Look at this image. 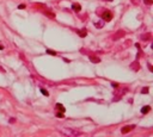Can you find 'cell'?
I'll return each mask as SVG.
<instances>
[{
    "mask_svg": "<svg viewBox=\"0 0 153 137\" xmlns=\"http://www.w3.org/2000/svg\"><path fill=\"white\" fill-rule=\"evenodd\" d=\"M57 130L62 134V135H65V136H83L84 132L81 131H78V130H75V129H72V128H63V126H59L57 128Z\"/></svg>",
    "mask_w": 153,
    "mask_h": 137,
    "instance_id": "obj_1",
    "label": "cell"
},
{
    "mask_svg": "<svg viewBox=\"0 0 153 137\" xmlns=\"http://www.w3.org/2000/svg\"><path fill=\"white\" fill-rule=\"evenodd\" d=\"M125 93H126V88H118V89H116V91H115V97H114V101H115V100H116V101L120 100L121 97L123 96Z\"/></svg>",
    "mask_w": 153,
    "mask_h": 137,
    "instance_id": "obj_2",
    "label": "cell"
},
{
    "mask_svg": "<svg viewBox=\"0 0 153 137\" xmlns=\"http://www.w3.org/2000/svg\"><path fill=\"white\" fill-rule=\"evenodd\" d=\"M102 17H103V19L105 20V22H110L112 19V13L110 11H108V10H103V13L100 14Z\"/></svg>",
    "mask_w": 153,
    "mask_h": 137,
    "instance_id": "obj_3",
    "label": "cell"
},
{
    "mask_svg": "<svg viewBox=\"0 0 153 137\" xmlns=\"http://www.w3.org/2000/svg\"><path fill=\"white\" fill-rule=\"evenodd\" d=\"M125 35H126V32L123 31V30H118L114 36H112V40L114 41H117V40H120V38H122V37H125Z\"/></svg>",
    "mask_w": 153,
    "mask_h": 137,
    "instance_id": "obj_4",
    "label": "cell"
},
{
    "mask_svg": "<svg viewBox=\"0 0 153 137\" xmlns=\"http://www.w3.org/2000/svg\"><path fill=\"white\" fill-rule=\"evenodd\" d=\"M134 128H135V125H127V126H123V128L121 129V132H122V134H127V132L132 131Z\"/></svg>",
    "mask_w": 153,
    "mask_h": 137,
    "instance_id": "obj_5",
    "label": "cell"
},
{
    "mask_svg": "<svg viewBox=\"0 0 153 137\" xmlns=\"http://www.w3.org/2000/svg\"><path fill=\"white\" fill-rule=\"evenodd\" d=\"M130 68H132V69H134L135 72H138V70L140 69V64H139V62H138V61H134V62H133V63L130 64Z\"/></svg>",
    "mask_w": 153,
    "mask_h": 137,
    "instance_id": "obj_6",
    "label": "cell"
},
{
    "mask_svg": "<svg viewBox=\"0 0 153 137\" xmlns=\"http://www.w3.org/2000/svg\"><path fill=\"white\" fill-rule=\"evenodd\" d=\"M72 8H73L75 12H79V11L81 10V6H80L79 4H77V2H75V4H73V5H72Z\"/></svg>",
    "mask_w": 153,
    "mask_h": 137,
    "instance_id": "obj_7",
    "label": "cell"
},
{
    "mask_svg": "<svg viewBox=\"0 0 153 137\" xmlns=\"http://www.w3.org/2000/svg\"><path fill=\"white\" fill-rule=\"evenodd\" d=\"M150 111H151V106H148V105H147V106H144V107L141 109V113L146 114V113H148Z\"/></svg>",
    "mask_w": 153,
    "mask_h": 137,
    "instance_id": "obj_8",
    "label": "cell"
},
{
    "mask_svg": "<svg viewBox=\"0 0 153 137\" xmlns=\"http://www.w3.org/2000/svg\"><path fill=\"white\" fill-rule=\"evenodd\" d=\"M55 109L57 110V111H60V112H65V107H63V105H62V104H56Z\"/></svg>",
    "mask_w": 153,
    "mask_h": 137,
    "instance_id": "obj_9",
    "label": "cell"
},
{
    "mask_svg": "<svg viewBox=\"0 0 153 137\" xmlns=\"http://www.w3.org/2000/svg\"><path fill=\"white\" fill-rule=\"evenodd\" d=\"M104 24H105V23H104L103 20H99V22H97V23H95V26L98 27V29H100V27L104 26Z\"/></svg>",
    "mask_w": 153,
    "mask_h": 137,
    "instance_id": "obj_10",
    "label": "cell"
},
{
    "mask_svg": "<svg viewBox=\"0 0 153 137\" xmlns=\"http://www.w3.org/2000/svg\"><path fill=\"white\" fill-rule=\"evenodd\" d=\"M90 60H91L93 63H99V62H100V60H99L98 57H96V56H90Z\"/></svg>",
    "mask_w": 153,
    "mask_h": 137,
    "instance_id": "obj_11",
    "label": "cell"
},
{
    "mask_svg": "<svg viewBox=\"0 0 153 137\" xmlns=\"http://www.w3.org/2000/svg\"><path fill=\"white\" fill-rule=\"evenodd\" d=\"M86 35H87L86 29H83V30H80V31H79V36H80V37H85Z\"/></svg>",
    "mask_w": 153,
    "mask_h": 137,
    "instance_id": "obj_12",
    "label": "cell"
},
{
    "mask_svg": "<svg viewBox=\"0 0 153 137\" xmlns=\"http://www.w3.org/2000/svg\"><path fill=\"white\" fill-rule=\"evenodd\" d=\"M141 38H142V40H144V41H145V40H151V33H150V32H148V33H146V35H145V36H144V35H142V36H141Z\"/></svg>",
    "mask_w": 153,
    "mask_h": 137,
    "instance_id": "obj_13",
    "label": "cell"
},
{
    "mask_svg": "<svg viewBox=\"0 0 153 137\" xmlns=\"http://www.w3.org/2000/svg\"><path fill=\"white\" fill-rule=\"evenodd\" d=\"M41 92H42V94L43 96H45V97H49V92L45 89V88H41Z\"/></svg>",
    "mask_w": 153,
    "mask_h": 137,
    "instance_id": "obj_14",
    "label": "cell"
},
{
    "mask_svg": "<svg viewBox=\"0 0 153 137\" xmlns=\"http://www.w3.org/2000/svg\"><path fill=\"white\" fill-rule=\"evenodd\" d=\"M141 93H142V94H144V93L147 94V93H148V87H144V88L141 89Z\"/></svg>",
    "mask_w": 153,
    "mask_h": 137,
    "instance_id": "obj_15",
    "label": "cell"
},
{
    "mask_svg": "<svg viewBox=\"0 0 153 137\" xmlns=\"http://www.w3.org/2000/svg\"><path fill=\"white\" fill-rule=\"evenodd\" d=\"M47 54H49V55H56V53L54 51V50H52V49H47Z\"/></svg>",
    "mask_w": 153,
    "mask_h": 137,
    "instance_id": "obj_16",
    "label": "cell"
},
{
    "mask_svg": "<svg viewBox=\"0 0 153 137\" xmlns=\"http://www.w3.org/2000/svg\"><path fill=\"white\" fill-rule=\"evenodd\" d=\"M56 117H59V118H63V112H56Z\"/></svg>",
    "mask_w": 153,
    "mask_h": 137,
    "instance_id": "obj_17",
    "label": "cell"
},
{
    "mask_svg": "<svg viewBox=\"0 0 153 137\" xmlns=\"http://www.w3.org/2000/svg\"><path fill=\"white\" fill-rule=\"evenodd\" d=\"M144 2H145L146 5H148V6H150V5H152V4H153V0H144Z\"/></svg>",
    "mask_w": 153,
    "mask_h": 137,
    "instance_id": "obj_18",
    "label": "cell"
},
{
    "mask_svg": "<svg viewBox=\"0 0 153 137\" xmlns=\"http://www.w3.org/2000/svg\"><path fill=\"white\" fill-rule=\"evenodd\" d=\"M44 14H45V16H49L50 18H54V14H52V12H48V11H47V12H44Z\"/></svg>",
    "mask_w": 153,
    "mask_h": 137,
    "instance_id": "obj_19",
    "label": "cell"
},
{
    "mask_svg": "<svg viewBox=\"0 0 153 137\" xmlns=\"http://www.w3.org/2000/svg\"><path fill=\"white\" fill-rule=\"evenodd\" d=\"M130 1H132V2L134 4V5H139V4H140V1H141V0H130Z\"/></svg>",
    "mask_w": 153,
    "mask_h": 137,
    "instance_id": "obj_20",
    "label": "cell"
},
{
    "mask_svg": "<svg viewBox=\"0 0 153 137\" xmlns=\"http://www.w3.org/2000/svg\"><path fill=\"white\" fill-rule=\"evenodd\" d=\"M18 8L23 10V8H25V5H24V4H22V5H19V6H18Z\"/></svg>",
    "mask_w": 153,
    "mask_h": 137,
    "instance_id": "obj_21",
    "label": "cell"
},
{
    "mask_svg": "<svg viewBox=\"0 0 153 137\" xmlns=\"http://www.w3.org/2000/svg\"><path fill=\"white\" fill-rule=\"evenodd\" d=\"M148 69H150L151 72H153V68H152V66H151V64H148Z\"/></svg>",
    "mask_w": 153,
    "mask_h": 137,
    "instance_id": "obj_22",
    "label": "cell"
},
{
    "mask_svg": "<svg viewBox=\"0 0 153 137\" xmlns=\"http://www.w3.org/2000/svg\"><path fill=\"white\" fill-rule=\"evenodd\" d=\"M2 49H4V47H2V45L0 44V50H2Z\"/></svg>",
    "mask_w": 153,
    "mask_h": 137,
    "instance_id": "obj_23",
    "label": "cell"
},
{
    "mask_svg": "<svg viewBox=\"0 0 153 137\" xmlns=\"http://www.w3.org/2000/svg\"><path fill=\"white\" fill-rule=\"evenodd\" d=\"M105 1H112V0H105Z\"/></svg>",
    "mask_w": 153,
    "mask_h": 137,
    "instance_id": "obj_24",
    "label": "cell"
}]
</instances>
